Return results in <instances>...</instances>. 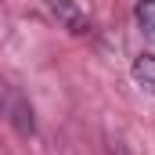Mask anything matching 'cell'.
Returning <instances> with one entry per match:
<instances>
[{
    "instance_id": "6da1fadb",
    "label": "cell",
    "mask_w": 155,
    "mask_h": 155,
    "mask_svg": "<svg viewBox=\"0 0 155 155\" xmlns=\"http://www.w3.org/2000/svg\"><path fill=\"white\" fill-rule=\"evenodd\" d=\"M47 11L58 18V25H61V29H69V33H76V36H90V33H94L90 18L79 11L72 0H47Z\"/></svg>"
},
{
    "instance_id": "7a4b0ae2",
    "label": "cell",
    "mask_w": 155,
    "mask_h": 155,
    "mask_svg": "<svg viewBox=\"0 0 155 155\" xmlns=\"http://www.w3.org/2000/svg\"><path fill=\"white\" fill-rule=\"evenodd\" d=\"M130 72L137 79V87H144L148 94H155V54H137L134 65H130Z\"/></svg>"
},
{
    "instance_id": "3957f363",
    "label": "cell",
    "mask_w": 155,
    "mask_h": 155,
    "mask_svg": "<svg viewBox=\"0 0 155 155\" xmlns=\"http://www.w3.org/2000/svg\"><path fill=\"white\" fill-rule=\"evenodd\" d=\"M11 123L18 126V134H33V108H25V101L18 94H11Z\"/></svg>"
},
{
    "instance_id": "277c9868",
    "label": "cell",
    "mask_w": 155,
    "mask_h": 155,
    "mask_svg": "<svg viewBox=\"0 0 155 155\" xmlns=\"http://www.w3.org/2000/svg\"><path fill=\"white\" fill-rule=\"evenodd\" d=\"M137 25L155 40V0H137Z\"/></svg>"
}]
</instances>
